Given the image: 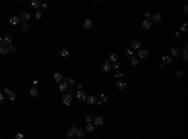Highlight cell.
<instances>
[{
    "mask_svg": "<svg viewBox=\"0 0 188 139\" xmlns=\"http://www.w3.org/2000/svg\"><path fill=\"white\" fill-rule=\"evenodd\" d=\"M62 100H63V103L65 105H70L71 101H73V95H71L70 93H67V94H64V95L62 97Z\"/></svg>",
    "mask_w": 188,
    "mask_h": 139,
    "instance_id": "6da1fadb",
    "label": "cell"
},
{
    "mask_svg": "<svg viewBox=\"0 0 188 139\" xmlns=\"http://www.w3.org/2000/svg\"><path fill=\"white\" fill-rule=\"evenodd\" d=\"M58 90H60V92L69 90V84L67 83V79L65 80H62L60 83H58Z\"/></svg>",
    "mask_w": 188,
    "mask_h": 139,
    "instance_id": "7a4b0ae2",
    "label": "cell"
},
{
    "mask_svg": "<svg viewBox=\"0 0 188 139\" xmlns=\"http://www.w3.org/2000/svg\"><path fill=\"white\" fill-rule=\"evenodd\" d=\"M115 88H117V90H120V92H123V90H125V88H127V84L123 82V80H118L117 83H115Z\"/></svg>",
    "mask_w": 188,
    "mask_h": 139,
    "instance_id": "3957f363",
    "label": "cell"
},
{
    "mask_svg": "<svg viewBox=\"0 0 188 139\" xmlns=\"http://www.w3.org/2000/svg\"><path fill=\"white\" fill-rule=\"evenodd\" d=\"M93 124L94 125H97V127H100V125H103V123H104V119L102 118V116H95V118H93Z\"/></svg>",
    "mask_w": 188,
    "mask_h": 139,
    "instance_id": "277c9868",
    "label": "cell"
},
{
    "mask_svg": "<svg viewBox=\"0 0 188 139\" xmlns=\"http://www.w3.org/2000/svg\"><path fill=\"white\" fill-rule=\"evenodd\" d=\"M75 129H77V127L74 125V124H71V125L69 127V130L67 131V137L68 138H73L75 135Z\"/></svg>",
    "mask_w": 188,
    "mask_h": 139,
    "instance_id": "5b68a950",
    "label": "cell"
},
{
    "mask_svg": "<svg viewBox=\"0 0 188 139\" xmlns=\"http://www.w3.org/2000/svg\"><path fill=\"white\" fill-rule=\"evenodd\" d=\"M77 98H78V100H80V101H83V100H85L86 99V94L84 93V90H80L79 89L78 92H77Z\"/></svg>",
    "mask_w": 188,
    "mask_h": 139,
    "instance_id": "8992f818",
    "label": "cell"
},
{
    "mask_svg": "<svg viewBox=\"0 0 188 139\" xmlns=\"http://www.w3.org/2000/svg\"><path fill=\"white\" fill-rule=\"evenodd\" d=\"M162 20H163V16L161 15V14H154V15L152 16V21L156 23V24H159Z\"/></svg>",
    "mask_w": 188,
    "mask_h": 139,
    "instance_id": "52a82bcc",
    "label": "cell"
},
{
    "mask_svg": "<svg viewBox=\"0 0 188 139\" xmlns=\"http://www.w3.org/2000/svg\"><path fill=\"white\" fill-rule=\"evenodd\" d=\"M138 55H139V58H142V59H144V58H148V56H149V50H147V49H141L139 52H138Z\"/></svg>",
    "mask_w": 188,
    "mask_h": 139,
    "instance_id": "ba28073f",
    "label": "cell"
},
{
    "mask_svg": "<svg viewBox=\"0 0 188 139\" xmlns=\"http://www.w3.org/2000/svg\"><path fill=\"white\" fill-rule=\"evenodd\" d=\"M110 69H112L110 62H103V63H102V70H103V71H109Z\"/></svg>",
    "mask_w": 188,
    "mask_h": 139,
    "instance_id": "9c48e42d",
    "label": "cell"
},
{
    "mask_svg": "<svg viewBox=\"0 0 188 139\" xmlns=\"http://www.w3.org/2000/svg\"><path fill=\"white\" fill-rule=\"evenodd\" d=\"M9 24L10 25H18V24H20V18L19 16H11L9 19Z\"/></svg>",
    "mask_w": 188,
    "mask_h": 139,
    "instance_id": "30bf717a",
    "label": "cell"
},
{
    "mask_svg": "<svg viewBox=\"0 0 188 139\" xmlns=\"http://www.w3.org/2000/svg\"><path fill=\"white\" fill-rule=\"evenodd\" d=\"M31 15H30V13H28V11H24V13H21V15H20V20H23V21H28V20H30Z\"/></svg>",
    "mask_w": 188,
    "mask_h": 139,
    "instance_id": "8fae6325",
    "label": "cell"
},
{
    "mask_svg": "<svg viewBox=\"0 0 188 139\" xmlns=\"http://www.w3.org/2000/svg\"><path fill=\"white\" fill-rule=\"evenodd\" d=\"M30 5H31L33 9H39L40 6H41V3H40V0H31Z\"/></svg>",
    "mask_w": 188,
    "mask_h": 139,
    "instance_id": "7c38bea8",
    "label": "cell"
},
{
    "mask_svg": "<svg viewBox=\"0 0 188 139\" xmlns=\"http://www.w3.org/2000/svg\"><path fill=\"white\" fill-rule=\"evenodd\" d=\"M84 135H85V129H82V128H77L75 129V137L82 138Z\"/></svg>",
    "mask_w": 188,
    "mask_h": 139,
    "instance_id": "4fadbf2b",
    "label": "cell"
},
{
    "mask_svg": "<svg viewBox=\"0 0 188 139\" xmlns=\"http://www.w3.org/2000/svg\"><path fill=\"white\" fill-rule=\"evenodd\" d=\"M83 26H84V29H90L93 26V21L90 19H85L83 21Z\"/></svg>",
    "mask_w": 188,
    "mask_h": 139,
    "instance_id": "5bb4252c",
    "label": "cell"
},
{
    "mask_svg": "<svg viewBox=\"0 0 188 139\" xmlns=\"http://www.w3.org/2000/svg\"><path fill=\"white\" fill-rule=\"evenodd\" d=\"M85 100H86V103H88L89 105H90V104H95V103H97V97L90 95V97H88V98H86Z\"/></svg>",
    "mask_w": 188,
    "mask_h": 139,
    "instance_id": "9a60e30c",
    "label": "cell"
},
{
    "mask_svg": "<svg viewBox=\"0 0 188 139\" xmlns=\"http://www.w3.org/2000/svg\"><path fill=\"white\" fill-rule=\"evenodd\" d=\"M171 54H172L173 56H179V55H180V49H178V48H172V49H171Z\"/></svg>",
    "mask_w": 188,
    "mask_h": 139,
    "instance_id": "2e32d148",
    "label": "cell"
},
{
    "mask_svg": "<svg viewBox=\"0 0 188 139\" xmlns=\"http://www.w3.org/2000/svg\"><path fill=\"white\" fill-rule=\"evenodd\" d=\"M59 55H60V56H63V58H67V56L69 55V50H68L67 48H63V49H60Z\"/></svg>",
    "mask_w": 188,
    "mask_h": 139,
    "instance_id": "e0dca14e",
    "label": "cell"
},
{
    "mask_svg": "<svg viewBox=\"0 0 188 139\" xmlns=\"http://www.w3.org/2000/svg\"><path fill=\"white\" fill-rule=\"evenodd\" d=\"M132 49H141V41L137 40V39H134V40L132 41Z\"/></svg>",
    "mask_w": 188,
    "mask_h": 139,
    "instance_id": "ac0fdd59",
    "label": "cell"
},
{
    "mask_svg": "<svg viewBox=\"0 0 188 139\" xmlns=\"http://www.w3.org/2000/svg\"><path fill=\"white\" fill-rule=\"evenodd\" d=\"M8 49H9V53H16V50H18V46L16 45H14V44H8Z\"/></svg>",
    "mask_w": 188,
    "mask_h": 139,
    "instance_id": "d6986e66",
    "label": "cell"
},
{
    "mask_svg": "<svg viewBox=\"0 0 188 139\" xmlns=\"http://www.w3.org/2000/svg\"><path fill=\"white\" fill-rule=\"evenodd\" d=\"M162 60H163V64H164V65H171V63H172L171 56H168V55H164V56L162 58Z\"/></svg>",
    "mask_w": 188,
    "mask_h": 139,
    "instance_id": "ffe728a7",
    "label": "cell"
},
{
    "mask_svg": "<svg viewBox=\"0 0 188 139\" xmlns=\"http://www.w3.org/2000/svg\"><path fill=\"white\" fill-rule=\"evenodd\" d=\"M142 26L144 30H148V29H150V20H144L142 23Z\"/></svg>",
    "mask_w": 188,
    "mask_h": 139,
    "instance_id": "44dd1931",
    "label": "cell"
},
{
    "mask_svg": "<svg viewBox=\"0 0 188 139\" xmlns=\"http://www.w3.org/2000/svg\"><path fill=\"white\" fill-rule=\"evenodd\" d=\"M3 43H4V44H10V43H11V36H10L9 34L4 35V36H3Z\"/></svg>",
    "mask_w": 188,
    "mask_h": 139,
    "instance_id": "7402d4cb",
    "label": "cell"
},
{
    "mask_svg": "<svg viewBox=\"0 0 188 139\" xmlns=\"http://www.w3.org/2000/svg\"><path fill=\"white\" fill-rule=\"evenodd\" d=\"M38 94H39V93H38V89H37V88H35V86H31V88H30V95L34 97V98H37Z\"/></svg>",
    "mask_w": 188,
    "mask_h": 139,
    "instance_id": "603a6c76",
    "label": "cell"
},
{
    "mask_svg": "<svg viewBox=\"0 0 188 139\" xmlns=\"http://www.w3.org/2000/svg\"><path fill=\"white\" fill-rule=\"evenodd\" d=\"M29 28H30V25H29L28 21H23V24H21V30H23V31H28Z\"/></svg>",
    "mask_w": 188,
    "mask_h": 139,
    "instance_id": "cb8c5ba5",
    "label": "cell"
},
{
    "mask_svg": "<svg viewBox=\"0 0 188 139\" xmlns=\"http://www.w3.org/2000/svg\"><path fill=\"white\" fill-rule=\"evenodd\" d=\"M8 99L10 100V101H14L16 99V93H14V92H10L9 94H8Z\"/></svg>",
    "mask_w": 188,
    "mask_h": 139,
    "instance_id": "d4e9b609",
    "label": "cell"
},
{
    "mask_svg": "<svg viewBox=\"0 0 188 139\" xmlns=\"http://www.w3.org/2000/svg\"><path fill=\"white\" fill-rule=\"evenodd\" d=\"M54 80H55L56 83H60L62 80H63V75L60 74V73H56V74L54 75Z\"/></svg>",
    "mask_w": 188,
    "mask_h": 139,
    "instance_id": "484cf974",
    "label": "cell"
},
{
    "mask_svg": "<svg viewBox=\"0 0 188 139\" xmlns=\"http://www.w3.org/2000/svg\"><path fill=\"white\" fill-rule=\"evenodd\" d=\"M8 53H9V49H8V46H5V45L0 46V54L5 55V54H8Z\"/></svg>",
    "mask_w": 188,
    "mask_h": 139,
    "instance_id": "4316f807",
    "label": "cell"
},
{
    "mask_svg": "<svg viewBox=\"0 0 188 139\" xmlns=\"http://www.w3.org/2000/svg\"><path fill=\"white\" fill-rule=\"evenodd\" d=\"M180 31H182V33H187L188 31V24L187 23L180 24Z\"/></svg>",
    "mask_w": 188,
    "mask_h": 139,
    "instance_id": "83f0119b",
    "label": "cell"
},
{
    "mask_svg": "<svg viewBox=\"0 0 188 139\" xmlns=\"http://www.w3.org/2000/svg\"><path fill=\"white\" fill-rule=\"evenodd\" d=\"M109 60H110V62H117V60H118V55L115 54V53L109 54Z\"/></svg>",
    "mask_w": 188,
    "mask_h": 139,
    "instance_id": "f1b7e54d",
    "label": "cell"
},
{
    "mask_svg": "<svg viewBox=\"0 0 188 139\" xmlns=\"http://www.w3.org/2000/svg\"><path fill=\"white\" fill-rule=\"evenodd\" d=\"M131 64H132V65H134V67H135V65H138V64H139V60H138V58H135V56H132V58H131Z\"/></svg>",
    "mask_w": 188,
    "mask_h": 139,
    "instance_id": "f546056e",
    "label": "cell"
},
{
    "mask_svg": "<svg viewBox=\"0 0 188 139\" xmlns=\"http://www.w3.org/2000/svg\"><path fill=\"white\" fill-rule=\"evenodd\" d=\"M100 101H103V103H105V101H108V95L104 93L100 94Z\"/></svg>",
    "mask_w": 188,
    "mask_h": 139,
    "instance_id": "4dcf8cb0",
    "label": "cell"
},
{
    "mask_svg": "<svg viewBox=\"0 0 188 139\" xmlns=\"http://www.w3.org/2000/svg\"><path fill=\"white\" fill-rule=\"evenodd\" d=\"M93 130H94V125H93V124H90V123H88V125H86L85 131H89V133H92Z\"/></svg>",
    "mask_w": 188,
    "mask_h": 139,
    "instance_id": "1f68e13d",
    "label": "cell"
},
{
    "mask_svg": "<svg viewBox=\"0 0 188 139\" xmlns=\"http://www.w3.org/2000/svg\"><path fill=\"white\" fill-rule=\"evenodd\" d=\"M67 83L69 84V85H77V82H75V79H73V78H70V79H67Z\"/></svg>",
    "mask_w": 188,
    "mask_h": 139,
    "instance_id": "d6a6232c",
    "label": "cell"
},
{
    "mask_svg": "<svg viewBox=\"0 0 188 139\" xmlns=\"http://www.w3.org/2000/svg\"><path fill=\"white\" fill-rule=\"evenodd\" d=\"M182 60H183V62H187V60H188V52H187V50H183V54H182Z\"/></svg>",
    "mask_w": 188,
    "mask_h": 139,
    "instance_id": "836d02e7",
    "label": "cell"
},
{
    "mask_svg": "<svg viewBox=\"0 0 188 139\" xmlns=\"http://www.w3.org/2000/svg\"><path fill=\"white\" fill-rule=\"evenodd\" d=\"M124 54L125 56H133V49H127Z\"/></svg>",
    "mask_w": 188,
    "mask_h": 139,
    "instance_id": "e575fe53",
    "label": "cell"
},
{
    "mask_svg": "<svg viewBox=\"0 0 188 139\" xmlns=\"http://www.w3.org/2000/svg\"><path fill=\"white\" fill-rule=\"evenodd\" d=\"M35 18H37V19H41L43 18V11L37 10V13H35Z\"/></svg>",
    "mask_w": 188,
    "mask_h": 139,
    "instance_id": "d590c367",
    "label": "cell"
},
{
    "mask_svg": "<svg viewBox=\"0 0 188 139\" xmlns=\"http://www.w3.org/2000/svg\"><path fill=\"white\" fill-rule=\"evenodd\" d=\"M115 78H123V73L120 71V70H117V71H115Z\"/></svg>",
    "mask_w": 188,
    "mask_h": 139,
    "instance_id": "8d00e7d4",
    "label": "cell"
},
{
    "mask_svg": "<svg viewBox=\"0 0 188 139\" xmlns=\"http://www.w3.org/2000/svg\"><path fill=\"white\" fill-rule=\"evenodd\" d=\"M15 138H16V139H23V138H24V134H23V133H16V134H15Z\"/></svg>",
    "mask_w": 188,
    "mask_h": 139,
    "instance_id": "74e56055",
    "label": "cell"
},
{
    "mask_svg": "<svg viewBox=\"0 0 188 139\" xmlns=\"http://www.w3.org/2000/svg\"><path fill=\"white\" fill-rule=\"evenodd\" d=\"M176 75H177L178 78L183 77V71H182V70H177V71H176Z\"/></svg>",
    "mask_w": 188,
    "mask_h": 139,
    "instance_id": "f35d334b",
    "label": "cell"
},
{
    "mask_svg": "<svg viewBox=\"0 0 188 139\" xmlns=\"http://www.w3.org/2000/svg\"><path fill=\"white\" fill-rule=\"evenodd\" d=\"M92 120H93V118H92L90 115H86V116H85V122H86V123H92Z\"/></svg>",
    "mask_w": 188,
    "mask_h": 139,
    "instance_id": "ab89813d",
    "label": "cell"
},
{
    "mask_svg": "<svg viewBox=\"0 0 188 139\" xmlns=\"http://www.w3.org/2000/svg\"><path fill=\"white\" fill-rule=\"evenodd\" d=\"M119 67H120V65H119V63H118V62H114L113 68H114V69H119Z\"/></svg>",
    "mask_w": 188,
    "mask_h": 139,
    "instance_id": "60d3db41",
    "label": "cell"
},
{
    "mask_svg": "<svg viewBox=\"0 0 188 139\" xmlns=\"http://www.w3.org/2000/svg\"><path fill=\"white\" fill-rule=\"evenodd\" d=\"M41 8L45 10V9H48V8H49V6H48V4H45V3H44V4H41Z\"/></svg>",
    "mask_w": 188,
    "mask_h": 139,
    "instance_id": "b9f144b4",
    "label": "cell"
},
{
    "mask_svg": "<svg viewBox=\"0 0 188 139\" xmlns=\"http://www.w3.org/2000/svg\"><path fill=\"white\" fill-rule=\"evenodd\" d=\"M143 16H144V18H146V19H148V18H149L150 15H149V13H147V11H146V13H144V14H143Z\"/></svg>",
    "mask_w": 188,
    "mask_h": 139,
    "instance_id": "7bdbcfd3",
    "label": "cell"
},
{
    "mask_svg": "<svg viewBox=\"0 0 188 139\" xmlns=\"http://www.w3.org/2000/svg\"><path fill=\"white\" fill-rule=\"evenodd\" d=\"M10 92H11V90L9 89V88H5V89H4V93H5V94H9Z\"/></svg>",
    "mask_w": 188,
    "mask_h": 139,
    "instance_id": "ee69618b",
    "label": "cell"
},
{
    "mask_svg": "<svg viewBox=\"0 0 188 139\" xmlns=\"http://www.w3.org/2000/svg\"><path fill=\"white\" fill-rule=\"evenodd\" d=\"M183 11H186V13L188 11V6H187V4H184V5H183Z\"/></svg>",
    "mask_w": 188,
    "mask_h": 139,
    "instance_id": "f6af8a7d",
    "label": "cell"
},
{
    "mask_svg": "<svg viewBox=\"0 0 188 139\" xmlns=\"http://www.w3.org/2000/svg\"><path fill=\"white\" fill-rule=\"evenodd\" d=\"M4 100V95H3V94L1 93H0V103H1V101Z\"/></svg>",
    "mask_w": 188,
    "mask_h": 139,
    "instance_id": "bcb514c9",
    "label": "cell"
},
{
    "mask_svg": "<svg viewBox=\"0 0 188 139\" xmlns=\"http://www.w3.org/2000/svg\"><path fill=\"white\" fill-rule=\"evenodd\" d=\"M3 45H5V44L3 43V38H0V46H3Z\"/></svg>",
    "mask_w": 188,
    "mask_h": 139,
    "instance_id": "7dc6e473",
    "label": "cell"
},
{
    "mask_svg": "<svg viewBox=\"0 0 188 139\" xmlns=\"http://www.w3.org/2000/svg\"><path fill=\"white\" fill-rule=\"evenodd\" d=\"M33 84L37 85V84H38V79H34V80H33Z\"/></svg>",
    "mask_w": 188,
    "mask_h": 139,
    "instance_id": "c3c4849f",
    "label": "cell"
},
{
    "mask_svg": "<svg viewBox=\"0 0 188 139\" xmlns=\"http://www.w3.org/2000/svg\"><path fill=\"white\" fill-rule=\"evenodd\" d=\"M184 50H188V44H187V43L184 44Z\"/></svg>",
    "mask_w": 188,
    "mask_h": 139,
    "instance_id": "681fc988",
    "label": "cell"
},
{
    "mask_svg": "<svg viewBox=\"0 0 188 139\" xmlns=\"http://www.w3.org/2000/svg\"><path fill=\"white\" fill-rule=\"evenodd\" d=\"M19 1H20V3H23V1H25V0H19Z\"/></svg>",
    "mask_w": 188,
    "mask_h": 139,
    "instance_id": "f907efd6",
    "label": "cell"
},
{
    "mask_svg": "<svg viewBox=\"0 0 188 139\" xmlns=\"http://www.w3.org/2000/svg\"><path fill=\"white\" fill-rule=\"evenodd\" d=\"M95 1H100V0H95Z\"/></svg>",
    "mask_w": 188,
    "mask_h": 139,
    "instance_id": "816d5d0a",
    "label": "cell"
}]
</instances>
